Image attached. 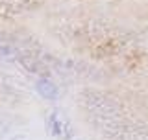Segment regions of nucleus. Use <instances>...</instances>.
<instances>
[{
    "mask_svg": "<svg viewBox=\"0 0 148 140\" xmlns=\"http://www.w3.org/2000/svg\"><path fill=\"white\" fill-rule=\"evenodd\" d=\"M85 118L106 140H148V124L109 94L85 90L80 96Z\"/></svg>",
    "mask_w": 148,
    "mask_h": 140,
    "instance_id": "1",
    "label": "nucleus"
},
{
    "mask_svg": "<svg viewBox=\"0 0 148 140\" xmlns=\"http://www.w3.org/2000/svg\"><path fill=\"white\" fill-rule=\"evenodd\" d=\"M48 129L58 140H76V135H74L71 124L59 113H52L48 116Z\"/></svg>",
    "mask_w": 148,
    "mask_h": 140,
    "instance_id": "2",
    "label": "nucleus"
},
{
    "mask_svg": "<svg viewBox=\"0 0 148 140\" xmlns=\"http://www.w3.org/2000/svg\"><path fill=\"white\" fill-rule=\"evenodd\" d=\"M28 7H30V0H0V15L2 17L21 15Z\"/></svg>",
    "mask_w": 148,
    "mask_h": 140,
    "instance_id": "3",
    "label": "nucleus"
},
{
    "mask_svg": "<svg viewBox=\"0 0 148 140\" xmlns=\"http://www.w3.org/2000/svg\"><path fill=\"white\" fill-rule=\"evenodd\" d=\"M11 133H13V125L6 118H2V114H0V138H8Z\"/></svg>",
    "mask_w": 148,
    "mask_h": 140,
    "instance_id": "4",
    "label": "nucleus"
},
{
    "mask_svg": "<svg viewBox=\"0 0 148 140\" xmlns=\"http://www.w3.org/2000/svg\"><path fill=\"white\" fill-rule=\"evenodd\" d=\"M8 83H6V79H4V77H0V92H6L8 90Z\"/></svg>",
    "mask_w": 148,
    "mask_h": 140,
    "instance_id": "5",
    "label": "nucleus"
}]
</instances>
